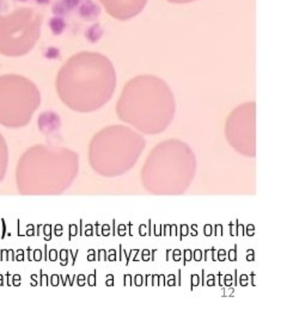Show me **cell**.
I'll list each match as a JSON object with an SVG mask.
<instances>
[{
    "instance_id": "1",
    "label": "cell",
    "mask_w": 287,
    "mask_h": 322,
    "mask_svg": "<svg viewBox=\"0 0 287 322\" xmlns=\"http://www.w3.org/2000/svg\"><path fill=\"white\" fill-rule=\"evenodd\" d=\"M114 75L109 62L96 54H79L60 75L61 95L78 109H92L109 97Z\"/></svg>"
},
{
    "instance_id": "5",
    "label": "cell",
    "mask_w": 287,
    "mask_h": 322,
    "mask_svg": "<svg viewBox=\"0 0 287 322\" xmlns=\"http://www.w3.org/2000/svg\"><path fill=\"white\" fill-rule=\"evenodd\" d=\"M103 28L101 27L100 24H94L89 28V30L86 31L85 36L86 38L89 39L92 43H96L97 41H100V38L103 36Z\"/></svg>"
},
{
    "instance_id": "7",
    "label": "cell",
    "mask_w": 287,
    "mask_h": 322,
    "mask_svg": "<svg viewBox=\"0 0 287 322\" xmlns=\"http://www.w3.org/2000/svg\"><path fill=\"white\" fill-rule=\"evenodd\" d=\"M79 4V0H65V5L67 8H73Z\"/></svg>"
},
{
    "instance_id": "6",
    "label": "cell",
    "mask_w": 287,
    "mask_h": 322,
    "mask_svg": "<svg viewBox=\"0 0 287 322\" xmlns=\"http://www.w3.org/2000/svg\"><path fill=\"white\" fill-rule=\"evenodd\" d=\"M49 27L50 29H52L53 33H55V35H60L65 28H66V23H65V21L61 18V17H54V18L50 19Z\"/></svg>"
},
{
    "instance_id": "8",
    "label": "cell",
    "mask_w": 287,
    "mask_h": 322,
    "mask_svg": "<svg viewBox=\"0 0 287 322\" xmlns=\"http://www.w3.org/2000/svg\"><path fill=\"white\" fill-rule=\"evenodd\" d=\"M168 1L174 2V4H187V2L195 1V0H168Z\"/></svg>"
},
{
    "instance_id": "3",
    "label": "cell",
    "mask_w": 287,
    "mask_h": 322,
    "mask_svg": "<svg viewBox=\"0 0 287 322\" xmlns=\"http://www.w3.org/2000/svg\"><path fill=\"white\" fill-rule=\"evenodd\" d=\"M106 11L114 18L127 21L139 15L147 0H100Z\"/></svg>"
},
{
    "instance_id": "4",
    "label": "cell",
    "mask_w": 287,
    "mask_h": 322,
    "mask_svg": "<svg viewBox=\"0 0 287 322\" xmlns=\"http://www.w3.org/2000/svg\"><path fill=\"white\" fill-rule=\"evenodd\" d=\"M101 13L100 5L96 4L92 0H86L79 7V15L86 21H94Z\"/></svg>"
},
{
    "instance_id": "11",
    "label": "cell",
    "mask_w": 287,
    "mask_h": 322,
    "mask_svg": "<svg viewBox=\"0 0 287 322\" xmlns=\"http://www.w3.org/2000/svg\"><path fill=\"white\" fill-rule=\"evenodd\" d=\"M21 1H25V0H21Z\"/></svg>"
},
{
    "instance_id": "9",
    "label": "cell",
    "mask_w": 287,
    "mask_h": 322,
    "mask_svg": "<svg viewBox=\"0 0 287 322\" xmlns=\"http://www.w3.org/2000/svg\"><path fill=\"white\" fill-rule=\"evenodd\" d=\"M49 1H50V0H36V2H38V4H42V5L48 4Z\"/></svg>"
},
{
    "instance_id": "2",
    "label": "cell",
    "mask_w": 287,
    "mask_h": 322,
    "mask_svg": "<svg viewBox=\"0 0 287 322\" xmlns=\"http://www.w3.org/2000/svg\"><path fill=\"white\" fill-rule=\"evenodd\" d=\"M42 17L33 8H18L0 16V52L8 55L27 53L40 36Z\"/></svg>"
},
{
    "instance_id": "10",
    "label": "cell",
    "mask_w": 287,
    "mask_h": 322,
    "mask_svg": "<svg viewBox=\"0 0 287 322\" xmlns=\"http://www.w3.org/2000/svg\"><path fill=\"white\" fill-rule=\"evenodd\" d=\"M1 5H2V7H6V5L2 4V1H1V0H0V10H1Z\"/></svg>"
}]
</instances>
